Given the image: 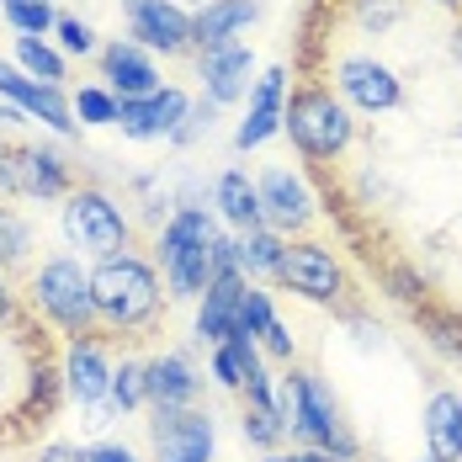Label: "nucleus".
<instances>
[{
	"label": "nucleus",
	"instance_id": "obj_1",
	"mask_svg": "<svg viewBox=\"0 0 462 462\" xmlns=\"http://www.w3.org/2000/svg\"><path fill=\"white\" fill-rule=\"evenodd\" d=\"M91 292H96V324L117 340H139L149 335L171 292H165V277L160 266L139 255V250H123V255H106L91 266Z\"/></svg>",
	"mask_w": 462,
	"mask_h": 462
},
{
	"label": "nucleus",
	"instance_id": "obj_2",
	"mask_svg": "<svg viewBox=\"0 0 462 462\" xmlns=\"http://www.w3.org/2000/svg\"><path fill=\"white\" fill-rule=\"evenodd\" d=\"M277 415L298 447H324V452H335V457H346V462L362 457L351 425L340 415L335 388L314 367H287L277 377Z\"/></svg>",
	"mask_w": 462,
	"mask_h": 462
},
{
	"label": "nucleus",
	"instance_id": "obj_3",
	"mask_svg": "<svg viewBox=\"0 0 462 462\" xmlns=\"http://www.w3.org/2000/svg\"><path fill=\"white\" fill-rule=\"evenodd\" d=\"M213 208H176L154 234V266L165 277V292L176 303H197L213 282V239H218Z\"/></svg>",
	"mask_w": 462,
	"mask_h": 462
},
{
	"label": "nucleus",
	"instance_id": "obj_4",
	"mask_svg": "<svg viewBox=\"0 0 462 462\" xmlns=\"http://www.w3.org/2000/svg\"><path fill=\"white\" fill-rule=\"evenodd\" d=\"M282 134L309 165H335L351 154L356 143V112L335 96L329 80H303L287 91V112H282Z\"/></svg>",
	"mask_w": 462,
	"mask_h": 462
},
{
	"label": "nucleus",
	"instance_id": "obj_5",
	"mask_svg": "<svg viewBox=\"0 0 462 462\" xmlns=\"http://www.w3.org/2000/svg\"><path fill=\"white\" fill-rule=\"evenodd\" d=\"M27 303L43 324H53L64 340L96 335V292H91V266H80L75 250H53L38 261V272L27 282Z\"/></svg>",
	"mask_w": 462,
	"mask_h": 462
},
{
	"label": "nucleus",
	"instance_id": "obj_6",
	"mask_svg": "<svg viewBox=\"0 0 462 462\" xmlns=\"http://www.w3.org/2000/svg\"><path fill=\"white\" fill-rule=\"evenodd\" d=\"M59 234L75 255H91V261H106V255H123L134 250V218L123 213V202L101 186H75L64 202H59Z\"/></svg>",
	"mask_w": 462,
	"mask_h": 462
},
{
	"label": "nucleus",
	"instance_id": "obj_7",
	"mask_svg": "<svg viewBox=\"0 0 462 462\" xmlns=\"http://www.w3.org/2000/svg\"><path fill=\"white\" fill-rule=\"evenodd\" d=\"M329 86L356 117H388L404 106V75L377 53H340L329 64Z\"/></svg>",
	"mask_w": 462,
	"mask_h": 462
},
{
	"label": "nucleus",
	"instance_id": "obj_8",
	"mask_svg": "<svg viewBox=\"0 0 462 462\" xmlns=\"http://www.w3.org/2000/svg\"><path fill=\"white\" fill-rule=\"evenodd\" d=\"M112 356H106V335H80V340H69L64 346V362H59V388H64V399L69 404H80L91 425H112L117 410L106 404V393H112Z\"/></svg>",
	"mask_w": 462,
	"mask_h": 462
},
{
	"label": "nucleus",
	"instance_id": "obj_9",
	"mask_svg": "<svg viewBox=\"0 0 462 462\" xmlns=\"http://www.w3.org/2000/svg\"><path fill=\"white\" fill-rule=\"evenodd\" d=\"M277 282L287 292H298L303 303H314V309H346V298H351V277H346L340 255L319 239H287Z\"/></svg>",
	"mask_w": 462,
	"mask_h": 462
},
{
	"label": "nucleus",
	"instance_id": "obj_10",
	"mask_svg": "<svg viewBox=\"0 0 462 462\" xmlns=\"http://www.w3.org/2000/svg\"><path fill=\"white\" fill-rule=\"evenodd\" d=\"M123 16H128V38L143 43L154 59H186L197 53V38H191V11L176 5V0H123Z\"/></svg>",
	"mask_w": 462,
	"mask_h": 462
},
{
	"label": "nucleus",
	"instance_id": "obj_11",
	"mask_svg": "<svg viewBox=\"0 0 462 462\" xmlns=\"http://www.w3.org/2000/svg\"><path fill=\"white\" fill-rule=\"evenodd\" d=\"M149 441H154V462H213L218 420L208 410H154Z\"/></svg>",
	"mask_w": 462,
	"mask_h": 462
},
{
	"label": "nucleus",
	"instance_id": "obj_12",
	"mask_svg": "<svg viewBox=\"0 0 462 462\" xmlns=\"http://www.w3.org/2000/svg\"><path fill=\"white\" fill-rule=\"evenodd\" d=\"M261 213H266V229L287 234V239H303V229L314 224V186L309 176H298V171H287V165H266L261 176Z\"/></svg>",
	"mask_w": 462,
	"mask_h": 462
},
{
	"label": "nucleus",
	"instance_id": "obj_13",
	"mask_svg": "<svg viewBox=\"0 0 462 462\" xmlns=\"http://www.w3.org/2000/svg\"><path fill=\"white\" fill-rule=\"evenodd\" d=\"M0 101H11L22 117L43 123V128L64 134V139H75V134H80L75 106H69V91H64V86H43V80H27L11 59H0Z\"/></svg>",
	"mask_w": 462,
	"mask_h": 462
},
{
	"label": "nucleus",
	"instance_id": "obj_14",
	"mask_svg": "<svg viewBox=\"0 0 462 462\" xmlns=\"http://www.w3.org/2000/svg\"><path fill=\"white\" fill-rule=\"evenodd\" d=\"M287 91H292V80H287L282 64H266V69L255 75V86L245 96V117H239V128H234V149H239V154H250V149H261V143H272L282 134Z\"/></svg>",
	"mask_w": 462,
	"mask_h": 462
},
{
	"label": "nucleus",
	"instance_id": "obj_15",
	"mask_svg": "<svg viewBox=\"0 0 462 462\" xmlns=\"http://www.w3.org/2000/svg\"><path fill=\"white\" fill-rule=\"evenodd\" d=\"M197 59V80H202V96L213 101V106H234V101H245L250 86H255V75H261V64H255V48L245 43H224V48H202V53H191Z\"/></svg>",
	"mask_w": 462,
	"mask_h": 462
},
{
	"label": "nucleus",
	"instance_id": "obj_16",
	"mask_svg": "<svg viewBox=\"0 0 462 462\" xmlns=\"http://www.w3.org/2000/svg\"><path fill=\"white\" fill-rule=\"evenodd\" d=\"M101 86L117 96V101H143V96L165 91V75H160V59L134 38H112L101 48Z\"/></svg>",
	"mask_w": 462,
	"mask_h": 462
},
{
	"label": "nucleus",
	"instance_id": "obj_17",
	"mask_svg": "<svg viewBox=\"0 0 462 462\" xmlns=\"http://www.w3.org/2000/svg\"><path fill=\"white\" fill-rule=\"evenodd\" d=\"M191 101H197V96H186L181 86H165V91L143 96V101H123L117 128H123V139H134V143H154V139L171 143L176 134H181Z\"/></svg>",
	"mask_w": 462,
	"mask_h": 462
},
{
	"label": "nucleus",
	"instance_id": "obj_18",
	"mask_svg": "<svg viewBox=\"0 0 462 462\" xmlns=\"http://www.w3.org/2000/svg\"><path fill=\"white\" fill-rule=\"evenodd\" d=\"M69 191H75V171L53 143H16V197L64 202Z\"/></svg>",
	"mask_w": 462,
	"mask_h": 462
},
{
	"label": "nucleus",
	"instance_id": "obj_19",
	"mask_svg": "<svg viewBox=\"0 0 462 462\" xmlns=\"http://www.w3.org/2000/svg\"><path fill=\"white\" fill-rule=\"evenodd\" d=\"M245 287H250V282L239 277V272L208 282V292L197 298V319H191V335H197L202 346H224V340H234V335H245V329H239Z\"/></svg>",
	"mask_w": 462,
	"mask_h": 462
},
{
	"label": "nucleus",
	"instance_id": "obj_20",
	"mask_svg": "<svg viewBox=\"0 0 462 462\" xmlns=\"http://www.w3.org/2000/svg\"><path fill=\"white\" fill-rule=\"evenodd\" d=\"M143 383H149V410H197L202 377L181 351H154L143 362Z\"/></svg>",
	"mask_w": 462,
	"mask_h": 462
},
{
	"label": "nucleus",
	"instance_id": "obj_21",
	"mask_svg": "<svg viewBox=\"0 0 462 462\" xmlns=\"http://www.w3.org/2000/svg\"><path fill=\"white\" fill-rule=\"evenodd\" d=\"M261 0H208L202 11H191V38H197V53L202 48H224L239 43L255 22H261Z\"/></svg>",
	"mask_w": 462,
	"mask_h": 462
},
{
	"label": "nucleus",
	"instance_id": "obj_22",
	"mask_svg": "<svg viewBox=\"0 0 462 462\" xmlns=\"http://www.w3.org/2000/svg\"><path fill=\"white\" fill-rule=\"evenodd\" d=\"M420 430H425V452L436 462H462V393L457 388H436L425 399Z\"/></svg>",
	"mask_w": 462,
	"mask_h": 462
},
{
	"label": "nucleus",
	"instance_id": "obj_23",
	"mask_svg": "<svg viewBox=\"0 0 462 462\" xmlns=\"http://www.w3.org/2000/svg\"><path fill=\"white\" fill-rule=\"evenodd\" d=\"M213 213H218L234 234L266 229V213H261V186L250 181V171H224V176L213 181Z\"/></svg>",
	"mask_w": 462,
	"mask_h": 462
},
{
	"label": "nucleus",
	"instance_id": "obj_24",
	"mask_svg": "<svg viewBox=\"0 0 462 462\" xmlns=\"http://www.w3.org/2000/svg\"><path fill=\"white\" fill-rule=\"evenodd\" d=\"M234 250H239V277L245 282H277L282 255H287V234H277V229L234 234Z\"/></svg>",
	"mask_w": 462,
	"mask_h": 462
},
{
	"label": "nucleus",
	"instance_id": "obj_25",
	"mask_svg": "<svg viewBox=\"0 0 462 462\" xmlns=\"http://www.w3.org/2000/svg\"><path fill=\"white\" fill-rule=\"evenodd\" d=\"M266 362V351L250 340V335H234L224 346H213V356H208V372H213V383L224 388V393H245V383H250V372Z\"/></svg>",
	"mask_w": 462,
	"mask_h": 462
},
{
	"label": "nucleus",
	"instance_id": "obj_26",
	"mask_svg": "<svg viewBox=\"0 0 462 462\" xmlns=\"http://www.w3.org/2000/svg\"><path fill=\"white\" fill-rule=\"evenodd\" d=\"M11 64H16L27 80H43V86H64V80H69V59L59 53L53 38H16V43H11Z\"/></svg>",
	"mask_w": 462,
	"mask_h": 462
},
{
	"label": "nucleus",
	"instance_id": "obj_27",
	"mask_svg": "<svg viewBox=\"0 0 462 462\" xmlns=\"http://www.w3.org/2000/svg\"><path fill=\"white\" fill-rule=\"evenodd\" d=\"M239 436L255 447V452H277L287 441V425H282L277 404H255V399H239Z\"/></svg>",
	"mask_w": 462,
	"mask_h": 462
},
{
	"label": "nucleus",
	"instance_id": "obj_28",
	"mask_svg": "<svg viewBox=\"0 0 462 462\" xmlns=\"http://www.w3.org/2000/svg\"><path fill=\"white\" fill-rule=\"evenodd\" d=\"M32 245H38V234H32V218L0 202V272L11 277L16 266H27V255H32Z\"/></svg>",
	"mask_w": 462,
	"mask_h": 462
},
{
	"label": "nucleus",
	"instance_id": "obj_29",
	"mask_svg": "<svg viewBox=\"0 0 462 462\" xmlns=\"http://www.w3.org/2000/svg\"><path fill=\"white\" fill-rule=\"evenodd\" d=\"M404 0H346V22L362 38H388L393 27H404Z\"/></svg>",
	"mask_w": 462,
	"mask_h": 462
},
{
	"label": "nucleus",
	"instance_id": "obj_30",
	"mask_svg": "<svg viewBox=\"0 0 462 462\" xmlns=\"http://www.w3.org/2000/svg\"><path fill=\"white\" fill-rule=\"evenodd\" d=\"M69 106H75V123L80 128H117V112H123V101L106 91L101 80H86L80 91L69 96Z\"/></svg>",
	"mask_w": 462,
	"mask_h": 462
},
{
	"label": "nucleus",
	"instance_id": "obj_31",
	"mask_svg": "<svg viewBox=\"0 0 462 462\" xmlns=\"http://www.w3.org/2000/svg\"><path fill=\"white\" fill-rule=\"evenodd\" d=\"M0 16L16 38H53V22H59L53 0H5Z\"/></svg>",
	"mask_w": 462,
	"mask_h": 462
},
{
	"label": "nucleus",
	"instance_id": "obj_32",
	"mask_svg": "<svg viewBox=\"0 0 462 462\" xmlns=\"http://www.w3.org/2000/svg\"><path fill=\"white\" fill-rule=\"evenodd\" d=\"M53 43L64 59H101V32H96L86 16H69V11H59V22H53Z\"/></svg>",
	"mask_w": 462,
	"mask_h": 462
},
{
	"label": "nucleus",
	"instance_id": "obj_33",
	"mask_svg": "<svg viewBox=\"0 0 462 462\" xmlns=\"http://www.w3.org/2000/svg\"><path fill=\"white\" fill-rule=\"evenodd\" d=\"M106 404L117 410V415H134L149 404V383H143V362L134 356H123L117 367H112V393H106Z\"/></svg>",
	"mask_w": 462,
	"mask_h": 462
},
{
	"label": "nucleus",
	"instance_id": "obj_34",
	"mask_svg": "<svg viewBox=\"0 0 462 462\" xmlns=\"http://www.w3.org/2000/svg\"><path fill=\"white\" fill-rule=\"evenodd\" d=\"M383 292H388L393 303H404V309H425L430 282L420 277V266H410V261H388V266H383Z\"/></svg>",
	"mask_w": 462,
	"mask_h": 462
},
{
	"label": "nucleus",
	"instance_id": "obj_35",
	"mask_svg": "<svg viewBox=\"0 0 462 462\" xmlns=\"http://www.w3.org/2000/svg\"><path fill=\"white\" fill-rule=\"evenodd\" d=\"M272 324H277V303H272V292H266L261 282H250V287H245V303H239V329H245L250 340H261Z\"/></svg>",
	"mask_w": 462,
	"mask_h": 462
},
{
	"label": "nucleus",
	"instance_id": "obj_36",
	"mask_svg": "<svg viewBox=\"0 0 462 462\" xmlns=\"http://www.w3.org/2000/svg\"><path fill=\"white\" fill-rule=\"evenodd\" d=\"M218 112H224V106H213L208 96H197V101H191V112H186V123H181V134H176L171 143H176V149H186V143H197L202 134H213Z\"/></svg>",
	"mask_w": 462,
	"mask_h": 462
},
{
	"label": "nucleus",
	"instance_id": "obj_37",
	"mask_svg": "<svg viewBox=\"0 0 462 462\" xmlns=\"http://www.w3.org/2000/svg\"><path fill=\"white\" fill-rule=\"evenodd\" d=\"M340 324L351 329V346L356 351H383V324L367 319L362 309H340Z\"/></svg>",
	"mask_w": 462,
	"mask_h": 462
},
{
	"label": "nucleus",
	"instance_id": "obj_38",
	"mask_svg": "<svg viewBox=\"0 0 462 462\" xmlns=\"http://www.w3.org/2000/svg\"><path fill=\"white\" fill-rule=\"evenodd\" d=\"M86 462H143V457L123 441H96V447H86Z\"/></svg>",
	"mask_w": 462,
	"mask_h": 462
},
{
	"label": "nucleus",
	"instance_id": "obj_39",
	"mask_svg": "<svg viewBox=\"0 0 462 462\" xmlns=\"http://www.w3.org/2000/svg\"><path fill=\"white\" fill-rule=\"evenodd\" d=\"M16 197V143L0 139V202Z\"/></svg>",
	"mask_w": 462,
	"mask_h": 462
},
{
	"label": "nucleus",
	"instance_id": "obj_40",
	"mask_svg": "<svg viewBox=\"0 0 462 462\" xmlns=\"http://www.w3.org/2000/svg\"><path fill=\"white\" fill-rule=\"evenodd\" d=\"M32 462H86V447H69V441H48L38 447V457Z\"/></svg>",
	"mask_w": 462,
	"mask_h": 462
},
{
	"label": "nucleus",
	"instance_id": "obj_41",
	"mask_svg": "<svg viewBox=\"0 0 462 462\" xmlns=\"http://www.w3.org/2000/svg\"><path fill=\"white\" fill-rule=\"evenodd\" d=\"M16 314H22V309H16V287H11V277H5V272H0V329H11V324H16Z\"/></svg>",
	"mask_w": 462,
	"mask_h": 462
},
{
	"label": "nucleus",
	"instance_id": "obj_42",
	"mask_svg": "<svg viewBox=\"0 0 462 462\" xmlns=\"http://www.w3.org/2000/svg\"><path fill=\"white\" fill-rule=\"evenodd\" d=\"M447 53H452V64L462 69V16H457V27H452V38H447Z\"/></svg>",
	"mask_w": 462,
	"mask_h": 462
},
{
	"label": "nucleus",
	"instance_id": "obj_43",
	"mask_svg": "<svg viewBox=\"0 0 462 462\" xmlns=\"http://www.w3.org/2000/svg\"><path fill=\"white\" fill-rule=\"evenodd\" d=\"M261 462H303V447H292V452H287V447H277V452H266Z\"/></svg>",
	"mask_w": 462,
	"mask_h": 462
},
{
	"label": "nucleus",
	"instance_id": "obj_44",
	"mask_svg": "<svg viewBox=\"0 0 462 462\" xmlns=\"http://www.w3.org/2000/svg\"><path fill=\"white\" fill-rule=\"evenodd\" d=\"M430 5H441V11H457V16H462V0H430Z\"/></svg>",
	"mask_w": 462,
	"mask_h": 462
},
{
	"label": "nucleus",
	"instance_id": "obj_45",
	"mask_svg": "<svg viewBox=\"0 0 462 462\" xmlns=\"http://www.w3.org/2000/svg\"><path fill=\"white\" fill-rule=\"evenodd\" d=\"M176 5H186V11H191V5H197V11H202V5H208V0H176Z\"/></svg>",
	"mask_w": 462,
	"mask_h": 462
},
{
	"label": "nucleus",
	"instance_id": "obj_46",
	"mask_svg": "<svg viewBox=\"0 0 462 462\" xmlns=\"http://www.w3.org/2000/svg\"><path fill=\"white\" fill-rule=\"evenodd\" d=\"M415 462H436V457H430V452H425V457H415Z\"/></svg>",
	"mask_w": 462,
	"mask_h": 462
},
{
	"label": "nucleus",
	"instance_id": "obj_47",
	"mask_svg": "<svg viewBox=\"0 0 462 462\" xmlns=\"http://www.w3.org/2000/svg\"><path fill=\"white\" fill-rule=\"evenodd\" d=\"M457 139H462V128H457Z\"/></svg>",
	"mask_w": 462,
	"mask_h": 462
},
{
	"label": "nucleus",
	"instance_id": "obj_48",
	"mask_svg": "<svg viewBox=\"0 0 462 462\" xmlns=\"http://www.w3.org/2000/svg\"><path fill=\"white\" fill-rule=\"evenodd\" d=\"M0 5H5V0H0Z\"/></svg>",
	"mask_w": 462,
	"mask_h": 462
}]
</instances>
